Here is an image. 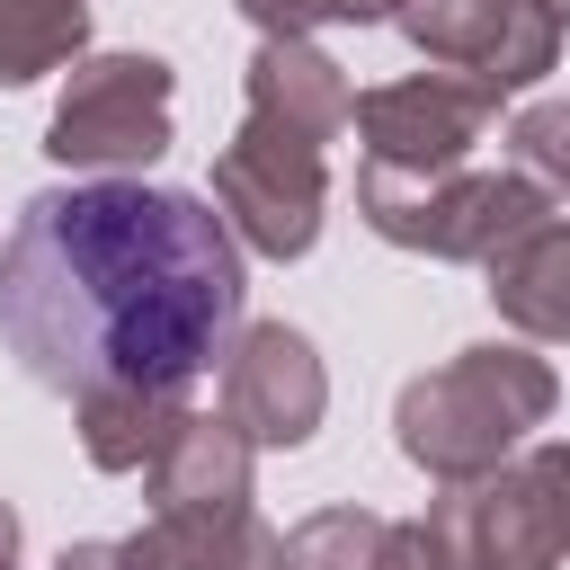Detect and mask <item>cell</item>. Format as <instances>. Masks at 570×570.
I'll return each instance as SVG.
<instances>
[{"instance_id":"obj_1","label":"cell","mask_w":570,"mask_h":570,"mask_svg":"<svg viewBox=\"0 0 570 570\" xmlns=\"http://www.w3.org/2000/svg\"><path fill=\"white\" fill-rule=\"evenodd\" d=\"M240 240L196 187H36L0 240V347L62 401L98 383L196 392L240 330Z\"/></svg>"},{"instance_id":"obj_2","label":"cell","mask_w":570,"mask_h":570,"mask_svg":"<svg viewBox=\"0 0 570 570\" xmlns=\"http://www.w3.org/2000/svg\"><path fill=\"white\" fill-rule=\"evenodd\" d=\"M552 410H561V374H552L534 347H517V338H481V347L445 356L436 374H410V383H401V401H392V445H401L436 490H454V481L490 472L499 454H517Z\"/></svg>"},{"instance_id":"obj_3","label":"cell","mask_w":570,"mask_h":570,"mask_svg":"<svg viewBox=\"0 0 570 570\" xmlns=\"http://www.w3.org/2000/svg\"><path fill=\"white\" fill-rule=\"evenodd\" d=\"M436 525L454 534L463 570H570V445L525 436L490 472L454 481L436 499Z\"/></svg>"},{"instance_id":"obj_4","label":"cell","mask_w":570,"mask_h":570,"mask_svg":"<svg viewBox=\"0 0 570 570\" xmlns=\"http://www.w3.org/2000/svg\"><path fill=\"white\" fill-rule=\"evenodd\" d=\"M356 214L374 240L419 249V258H490L499 240H517L534 214H552V196L517 169H445V178H392V169H356Z\"/></svg>"},{"instance_id":"obj_5","label":"cell","mask_w":570,"mask_h":570,"mask_svg":"<svg viewBox=\"0 0 570 570\" xmlns=\"http://www.w3.org/2000/svg\"><path fill=\"white\" fill-rule=\"evenodd\" d=\"M169 134H178V80L160 53H80L53 98L45 151L80 178H134L169 151Z\"/></svg>"},{"instance_id":"obj_6","label":"cell","mask_w":570,"mask_h":570,"mask_svg":"<svg viewBox=\"0 0 570 570\" xmlns=\"http://www.w3.org/2000/svg\"><path fill=\"white\" fill-rule=\"evenodd\" d=\"M249 472H258V445L232 428V419H205L187 410L178 436L151 454L142 490H151V517H142V543L160 570H196L240 517H249Z\"/></svg>"},{"instance_id":"obj_7","label":"cell","mask_w":570,"mask_h":570,"mask_svg":"<svg viewBox=\"0 0 570 570\" xmlns=\"http://www.w3.org/2000/svg\"><path fill=\"white\" fill-rule=\"evenodd\" d=\"M214 214L232 223L240 249L303 258L321 240V214H330V151L303 142V134H285V125L240 116V134L214 160Z\"/></svg>"},{"instance_id":"obj_8","label":"cell","mask_w":570,"mask_h":570,"mask_svg":"<svg viewBox=\"0 0 570 570\" xmlns=\"http://www.w3.org/2000/svg\"><path fill=\"white\" fill-rule=\"evenodd\" d=\"M499 116V89L463 80V71H410V80H383L356 98V142H365V169H392V178H445L472 160V142L490 134Z\"/></svg>"},{"instance_id":"obj_9","label":"cell","mask_w":570,"mask_h":570,"mask_svg":"<svg viewBox=\"0 0 570 570\" xmlns=\"http://www.w3.org/2000/svg\"><path fill=\"white\" fill-rule=\"evenodd\" d=\"M392 27L436 62L481 89H534L561 62V9L552 0H401Z\"/></svg>"},{"instance_id":"obj_10","label":"cell","mask_w":570,"mask_h":570,"mask_svg":"<svg viewBox=\"0 0 570 570\" xmlns=\"http://www.w3.org/2000/svg\"><path fill=\"white\" fill-rule=\"evenodd\" d=\"M223 419L249 436V445H312L321 419H330V374H321V347L294 330V321H240L232 347H223Z\"/></svg>"},{"instance_id":"obj_11","label":"cell","mask_w":570,"mask_h":570,"mask_svg":"<svg viewBox=\"0 0 570 570\" xmlns=\"http://www.w3.org/2000/svg\"><path fill=\"white\" fill-rule=\"evenodd\" d=\"M240 116L285 125V134H303V142L330 151L347 134V116H356V89H347V71L312 36H258V53H249V107Z\"/></svg>"},{"instance_id":"obj_12","label":"cell","mask_w":570,"mask_h":570,"mask_svg":"<svg viewBox=\"0 0 570 570\" xmlns=\"http://www.w3.org/2000/svg\"><path fill=\"white\" fill-rule=\"evenodd\" d=\"M490 303L508 330L525 338H570V205L534 214L517 240H499L490 258Z\"/></svg>"},{"instance_id":"obj_13","label":"cell","mask_w":570,"mask_h":570,"mask_svg":"<svg viewBox=\"0 0 570 570\" xmlns=\"http://www.w3.org/2000/svg\"><path fill=\"white\" fill-rule=\"evenodd\" d=\"M187 419V392H134V383H98L71 401V428H80V454L98 472H151V454L178 436Z\"/></svg>"},{"instance_id":"obj_14","label":"cell","mask_w":570,"mask_h":570,"mask_svg":"<svg viewBox=\"0 0 570 570\" xmlns=\"http://www.w3.org/2000/svg\"><path fill=\"white\" fill-rule=\"evenodd\" d=\"M89 45V0H0V89H27Z\"/></svg>"},{"instance_id":"obj_15","label":"cell","mask_w":570,"mask_h":570,"mask_svg":"<svg viewBox=\"0 0 570 570\" xmlns=\"http://www.w3.org/2000/svg\"><path fill=\"white\" fill-rule=\"evenodd\" d=\"M374 534L383 517L338 499V508H312L303 525H285V570H365L374 561Z\"/></svg>"},{"instance_id":"obj_16","label":"cell","mask_w":570,"mask_h":570,"mask_svg":"<svg viewBox=\"0 0 570 570\" xmlns=\"http://www.w3.org/2000/svg\"><path fill=\"white\" fill-rule=\"evenodd\" d=\"M508 169L534 178L552 205H570V98H534L508 125Z\"/></svg>"},{"instance_id":"obj_17","label":"cell","mask_w":570,"mask_h":570,"mask_svg":"<svg viewBox=\"0 0 570 570\" xmlns=\"http://www.w3.org/2000/svg\"><path fill=\"white\" fill-rule=\"evenodd\" d=\"M258 36H312V27H392L401 0H232Z\"/></svg>"},{"instance_id":"obj_18","label":"cell","mask_w":570,"mask_h":570,"mask_svg":"<svg viewBox=\"0 0 570 570\" xmlns=\"http://www.w3.org/2000/svg\"><path fill=\"white\" fill-rule=\"evenodd\" d=\"M365 570H463V561H454V534H445L436 508H428V517H383Z\"/></svg>"},{"instance_id":"obj_19","label":"cell","mask_w":570,"mask_h":570,"mask_svg":"<svg viewBox=\"0 0 570 570\" xmlns=\"http://www.w3.org/2000/svg\"><path fill=\"white\" fill-rule=\"evenodd\" d=\"M196 570H285V534H276V525H258V508H249V517H240V525H232Z\"/></svg>"},{"instance_id":"obj_20","label":"cell","mask_w":570,"mask_h":570,"mask_svg":"<svg viewBox=\"0 0 570 570\" xmlns=\"http://www.w3.org/2000/svg\"><path fill=\"white\" fill-rule=\"evenodd\" d=\"M53 570H160L142 534H89V543H62Z\"/></svg>"},{"instance_id":"obj_21","label":"cell","mask_w":570,"mask_h":570,"mask_svg":"<svg viewBox=\"0 0 570 570\" xmlns=\"http://www.w3.org/2000/svg\"><path fill=\"white\" fill-rule=\"evenodd\" d=\"M0 570H18V508L0 499Z\"/></svg>"},{"instance_id":"obj_22","label":"cell","mask_w":570,"mask_h":570,"mask_svg":"<svg viewBox=\"0 0 570 570\" xmlns=\"http://www.w3.org/2000/svg\"><path fill=\"white\" fill-rule=\"evenodd\" d=\"M552 9H561V18H570V0H552Z\"/></svg>"}]
</instances>
